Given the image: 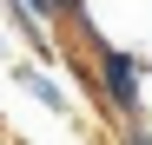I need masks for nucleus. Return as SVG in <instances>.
<instances>
[{
    "label": "nucleus",
    "mask_w": 152,
    "mask_h": 145,
    "mask_svg": "<svg viewBox=\"0 0 152 145\" xmlns=\"http://www.w3.org/2000/svg\"><path fill=\"white\" fill-rule=\"evenodd\" d=\"M13 79H20V86H27V92H33V99L46 106V112H73V106H66V92H60L53 79H46V72H40V66H13Z\"/></svg>",
    "instance_id": "f257e3e1"
},
{
    "label": "nucleus",
    "mask_w": 152,
    "mask_h": 145,
    "mask_svg": "<svg viewBox=\"0 0 152 145\" xmlns=\"http://www.w3.org/2000/svg\"><path fill=\"white\" fill-rule=\"evenodd\" d=\"M119 145H152V125H145V119H126V125H119Z\"/></svg>",
    "instance_id": "f03ea898"
},
{
    "label": "nucleus",
    "mask_w": 152,
    "mask_h": 145,
    "mask_svg": "<svg viewBox=\"0 0 152 145\" xmlns=\"http://www.w3.org/2000/svg\"><path fill=\"white\" fill-rule=\"evenodd\" d=\"M80 7H86V0H53V13H60V20H66V13H80Z\"/></svg>",
    "instance_id": "7ed1b4c3"
},
{
    "label": "nucleus",
    "mask_w": 152,
    "mask_h": 145,
    "mask_svg": "<svg viewBox=\"0 0 152 145\" xmlns=\"http://www.w3.org/2000/svg\"><path fill=\"white\" fill-rule=\"evenodd\" d=\"M0 53H7V33H0Z\"/></svg>",
    "instance_id": "20e7f679"
}]
</instances>
